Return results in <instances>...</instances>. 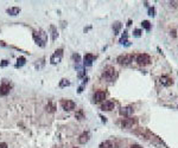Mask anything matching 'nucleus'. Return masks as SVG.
I'll use <instances>...</instances> for the list:
<instances>
[{
    "instance_id": "1",
    "label": "nucleus",
    "mask_w": 178,
    "mask_h": 148,
    "mask_svg": "<svg viewBox=\"0 0 178 148\" xmlns=\"http://www.w3.org/2000/svg\"><path fill=\"white\" fill-rule=\"evenodd\" d=\"M33 38H35V42L37 45L42 46L44 48L46 42H48V33L43 30H39V31H33Z\"/></svg>"
},
{
    "instance_id": "2",
    "label": "nucleus",
    "mask_w": 178,
    "mask_h": 148,
    "mask_svg": "<svg viewBox=\"0 0 178 148\" xmlns=\"http://www.w3.org/2000/svg\"><path fill=\"white\" fill-rule=\"evenodd\" d=\"M102 76L106 80H108V81H113V80L115 78V76H116V70L114 69V66L108 65V66L104 68V71L102 74Z\"/></svg>"
},
{
    "instance_id": "3",
    "label": "nucleus",
    "mask_w": 178,
    "mask_h": 148,
    "mask_svg": "<svg viewBox=\"0 0 178 148\" xmlns=\"http://www.w3.org/2000/svg\"><path fill=\"white\" fill-rule=\"evenodd\" d=\"M62 58H63V49H57L50 57V62L51 64H58L61 63Z\"/></svg>"
},
{
    "instance_id": "4",
    "label": "nucleus",
    "mask_w": 178,
    "mask_h": 148,
    "mask_svg": "<svg viewBox=\"0 0 178 148\" xmlns=\"http://www.w3.org/2000/svg\"><path fill=\"white\" fill-rule=\"evenodd\" d=\"M133 54H129V53H124V54H120V56L118 57V63L119 64H129V63H132V60H133Z\"/></svg>"
},
{
    "instance_id": "5",
    "label": "nucleus",
    "mask_w": 178,
    "mask_h": 148,
    "mask_svg": "<svg viewBox=\"0 0 178 148\" xmlns=\"http://www.w3.org/2000/svg\"><path fill=\"white\" fill-rule=\"evenodd\" d=\"M150 62H151V57L147 53H140L137 56V63L139 65H143V66L147 65V64H150Z\"/></svg>"
},
{
    "instance_id": "6",
    "label": "nucleus",
    "mask_w": 178,
    "mask_h": 148,
    "mask_svg": "<svg viewBox=\"0 0 178 148\" xmlns=\"http://www.w3.org/2000/svg\"><path fill=\"white\" fill-rule=\"evenodd\" d=\"M61 106H62V108L66 111H71V110H74V109L76 108L75 102H74V101H70V100H62L61 101Z\"/></svg>"
},
{
    "instance_id": "7",
    "label": "nucleus",
    "mask_w": 178,
    "mask_h": 148,
    "mask_svg": "<svg viewBox=\"0 0 178 148\" xmlns=\"http://www.w3.org/2000/svg\"><path fill=\"white\" fill-rule=\"evenodd\" d=\"M104 98H106V92L99 90L93 95V102L94 103H100V102H102V101H104Z\"/></svg>"
},
{
    "instance_id": "8",
    "label": "nucleus",
    "mask_w": 178,
    "mask_h": 148,
    "mask_svg": "<svg viewBox=\"0 0 178 148\" xmlns=\"http://www.w3.org/2000/svg\"><path fill=\"white\" fill-rule=\"evenodd\" d=\"M114 107H115V103L113 102V101H104L103 104L101 106V110H103V111H110V110L114 109Z\"/></svg>"
},
{
    "instance_id": "9",
    "label": "nucleus",
    "mask_w": 178,
    "mask_h": 148,
    "mask_svg": "<svg viewBox=\"0 0 178 148\" xmlns=\"http://www.w3.org/2000/svg\"><path fill=\"white\" fill-rule=\"evenodd\" d=\"M134 123H135V120L132 119V117L124 119L122 121H121V127H122V128H131Z\"/></svg>"
},
{
    "instance_id": "10",
    "label": "nucleus",
    "mask_w": 178,
    "mask_h": 148,
    "mask_svg": "<svg viewBox=\"0 0 178 148\" xmlns=\"http://www.w3.org/2000/svg\"><path fill=\"white\" fill-rule=\"evenodd\" d=\"M94 54H92V53H86V56H84V58H83V64H84V66H90L92 65V63H93V60H94Z\"/></svg>"
},
{
    "instance_id": "11",
    "label": "nucleus",
    "mask_w": 178,
    "mask_h": 148,
    "mask_svg": "<svg viewBox=\"0 0 178 148\" xmlns=\"http://www.w3.org/2000/svg\"><path fill=\"white\" fill-rule=\"evenodd\" d=\"M10 90H11V87H10L9 84H6V83L1 84V85H0V96H6V95H9Z\"/></svg>"
},
{
    "instance_id": "12",
    "label": "nucleus",
    "mask_w": 178,
    "mask_h": 148,
    "mask_svg": "<svg viewBox=\"0 0 178 148\" xmlns=\"http://www.w3.org/2000/svg\"><path fill=\"white\" fill-rule=\"evenodd\" d=\"M132 113H133V108H132V107H125V108H121V109H120V115L126 116V117L131 116Z\"/></svg>"
},
{
    "instance_id": "13",
    "label": "nucleus",
    "mask_w": 178,
    "mask_h": 148,
    "mask_svg": "<svg viewBox=\"0 0 178 148\" xmlns=\"http://www.w3.org/2000/svg\"><path fill=\"white\" fill-rule=\"evenodd\" d=\"M159 82L163 85H165V87H169V85H171L173 83L172 78H171V77H169V76H161L159 78Z\"/></svg>"
},
{
    "instance_id": "14",
    "label": "nucleus",
    "mask_w": 178,
    "mask_h": 148,
    "mask_svg": "<svg viewBox=\"0 0 178 148\" xmlns=\"http://www.w3.org/2000/svg\"><path fill=\"white\" fill-rule=\"evenodd\" d=\"M6 13L10 14V15H17L20 13V7H17V6H13V7H10V9L6 10Z\"/></svg>"
},
{
    "instance_id": "15",
    "label": "nucleus",
    "mask_w": 178,
    "mask_h": 148,
    "mask_svg": "<svg viewBox=\"0 0 178 148\" xmlns=\"http://www.w3.org/2000/svg\"><path fill=\"white\" fill-rule=\"evenodd\" d=\"M89 133L88 131H84V133H82L81 134V136H80V139H78V141H80V143H87L88 141H89Z\"/></svg>"
},
{
    "instance_id": "16",
    "label": "nucleus",
    "mask_w": 178,
    "mask_h": 148,
    "mask_svg": "<svg viewBox=\"0 0 178 148\" xmlns=\"http://www.w3.org/2000/svg\"><path fill=\"white\" fill-rule=\"evenodd\" d=\"M25 63H26V58L25 57H19L17 59V64H15V68H21Z\"/></svg>"
},
{
    "instance_id": "17",
    "label": "nucleus",
    "mask_w": 178,
    "mask_h": 148,
    "mask_svg": "<svg viewBox=\"0 0 178 148\" xmlns=\"http://www.w3.org/2000/svg\"><path fill=\"white\" fill-rule=\"evenodd\" d=\"M69 85H70V82L68 80H66V78L61 80V82H60V87L61 88H66V87H69Z\"/></svg>"
},
{
    "instance_id": "18",
    "label": "nucleus",
    "mask_w": 178,
    "mask_h": 148,
    "mask_svg": "<svg viewBox=\"0 0 178 148\" xmlns=\"http://www.w3.org/2000/svg\"><path fill=\"white\" fill-rule=\"evenodd\" d=\"M50 29L52 31V40H56V39H57V37H58V33H57V31H56V27L54 25H51Z\"/></svg>"
},
{
    "instance_id": "19",
    "label": "nucleus",
    "mask_w": 178,
    "mask_h": 148,
    "mask_svg": "<svg viewBox=\"0 0 178 148\" xmlns=\"http://www.w3.org/2000/svg\"><path fill=\"white\" fill-rule=\"evenodd\" d=\"M141 25H143L144 29H146L147 31L151 29V24H150V21H149V20H144V21L141 23Z\"/></svg>"
},
{
    "instance_id": "20",
    "label": "nucleus",
    "mask_w": 178,
    "mask_h": 148,
    "mask_svg": "<svg viewBox=\"0 0 178 148\" xmlns=\"http://www.w3.org/2000/svg\"><path fill=\"white\" fill-rule=\"evenodd\" d=\"M120 27H121V24L119 21H116L114 25H113V29H114V32H115V35H118V32H119V30H120Z\"/></svg>"
},
{
    "instance_id": "21",
    "label": "nucleus",
    "mask_w": 178,
    "mask_h": 148,
    "mask_svg": "<svg viewBox=\"0 0 178 148\" xmlns=\"http://www.w3.org/2000/svg\"><path fill=\"white\" fill-rule=\"evenodd\" d=\"M112 147V143L109 141H104L103 143L100 145V148H110Z\"/></svg>"
},
{
    "instance_id": "22",
    "label": "nucleus",
    "mask_w": 178,
    "mask_h": 148,
    "mask_svg": "<svg viewBox=\"0 0 178 148\" xmlns=\"http://www.w3.org/2000/svg\"><path fill=\"white\" fill-rule=\"evenodd\" d=\"M76 119H78V120H82L83 119V113L82 111H78V113H76Z\"/></svg>"
},
{
    "instance_id": "23",
    "label": "nucleus",
    "mask_w": 178,
    "mask_h": 148,
    "mask_svg": "<svg viewBox=\"0 0 178 148\" xmlns=\"http://www.w3.org/2000/svg\"><path fill=\"white\" fill-rule=\"evenodd\" d=\"M72 57H74V59L76 60V63H78V62H80V59H81V58H80V54H77V53H75Z\"/></svg>"
},
{
    "instance_id": "24",
    "label": "nucleus",
    "mask_w": 178,
    "mask_h": 148,
    "mask_svg": "<svg viewBox=\"0 0 178 148\" xmlns=\"http://www.w3.org/2000/svg\"><path fill=\"white\" fill-rule=\"evenodd\" d=\"M7 64H9V62H7V60H1V63H0V66L4 68V66H6Z\"/></svg>"
},
{
    "instance_id": "25",
    "label": "nucleus",
    "mask_w": 178,
    "mask_h": 148,
    "mask_svg": "<svg viewBox=\"0 0 178 148\" xmlns=\"http://www.w3.org/2000/svg\"><path fill=\"white\" fill-rule=\"evenodd\" d=\"M46 109H49V111H54L55 108L51 106V102H50V106H46Z\"/></svg>"
},
{
    "instance_id": "26",
    "label": "nucleus",
    "mask_w": 178,
    "mask_h": 148,
    "mask_svg": "<svg viewBox=\"0 0 178 148\" xmlns=\"http://www.w3.org/2000/svg\"><path fill=\"white\" fill-rule=\"evenodd\" d=\"M140 32H141V31H140V30H135V31H134V36H137V37H139V36H140Z\"/></svg>"
},
{
    "instance_id": "27",
    "label": "nucleus",
    "mask_w": 178,
    "mask_h": 148,
    "mask_svg": "<svg viewBox=\"0 0 178 148\" xmlns=\"http://www.w3.org/2000/svg\"><path fill=\"white\" fill-rule=\"evenodd\" d=\"M0 148H7V143L1 142V143H0Z\"/></svg>"
},
{
    "instance_id": "28",
    "label": "nucleus",
    "mask_w": 178,
    "mask_h": 148,
    "mask_svg": "<svg viewBox=\"0 0 178 148\" xmlns=\"http://www.w3.org/2000/svg\"><path fill=\"white\" fill-rule=\"evenodd\" d=\"M131 148H143L141 146H139V145H132L131 146Z\"/></svg>"
},
{
    "instance_id": "29",
    "label": "nucleus",
    "mask_w": 178,
    "mask_h": 148,
    "mask_svg": "<svg viewBox=\"0 0 178 148\" xmlns=\"http://www.w3.org/2000/svg\"><path fill=\"white\" fill-rule=\"evenodd\" d=\"M0 45H1V46H6V45H5V43H4V42H0Z\"/></svg>"
},
{
    "instance_id": "30",
    "label": "nucleus",
    "mask_w": 178,
    "mask_h": 148,
    "mask_svg": "<svg viewBox=\"0 0 178 148\" xmlns=\"http://www.w3.org/2000/svg\"><path fill=\"white\" fill-rule=\"evenodd\" d=\"M75 148H76V147H75Z\"/></svg>"
}]
</instances>
